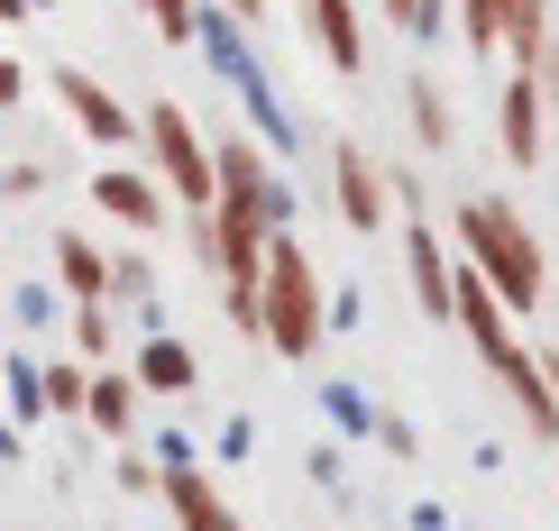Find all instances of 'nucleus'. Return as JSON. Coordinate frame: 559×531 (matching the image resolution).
I'll use <instances>...</instances> for the list:
<instances>
[{
	"mask_svg": "<svg viewBox=\"0 0 559 531\" xmlns=\"http://www.w3.org/2000/svg\"><path fill=\"white\" fill-rule=\"evenodd\" d=\"M504 166H514V174H532V166H542V83H532V74H514V83H504Z\"/></svg>",
	"mask_w": 559,
	"mask_h": 531,
	"instance_id": "f8f14e48",
	"label": "nucleus"
},
{
	"mask_svg": "<svg viewBox=\"0 0 559 531\" xmlns=\"http://www.w3.org/2000/svg\"><path fill=\"white\" fill-rule=\"evenodd\" d=\"M56 285L74 303H110V248L92 229H56Z\"/></svg>",
	"mask_w": 559,
	"mask_h": 531,
	"instance_id": "9b49d317",
	"label": "nucleus"
},
{
	"mask_svg": "<svg viewBox=\"0 0 559 531\" xmlns=\"http://www.w3.org/2000/svg\"><path fill=\"white\" fill-rule=\"evenodd\" d=\"M138 10L156 19V37H166V46H193V10H202V0H138Z\"/></svg>",
	"mask_w": 559,
	"mask_h": 531,
	"instance_id": "6ab92c4d",
	"label": "nucleus"
},
{
	"mask_svg": "<svg viewBox=\"0 0 559 531\" xmlns=\"http://www.w3.org/2000/svg\"><path fill=\"white\" fill-rule=\"evenodd\" d=\"M459 37H468V56L504 46V0H459Z\"/></svg>",
	"mask_w": 559,
	"mask_h": 531,
	"instance_id": "f3484780",
	"label": "nucleus"
},
{
	"mask_svg": "<svg viewBox=\"0 0 559 531\" xmlns=\"http://www.w3.org/2000/svg\"><path fill=\"white\" fill-rule=\"evenodd\" d=\"M64 330H74V358L83 366H110V303H74Z\"/></svg>",
	"mask_w": 559,
	"mask_h": 531,
	"instance_id": "dca6fc26",
	"label": "nucleus"
},
{
	"mask_svg": "<svg viewBox=\"0 0 559 531\" xmlns=\"http://www.w3.org/2000/svg\"><path fill=\"white\" fill-rule=\"evenodd\" d=\"M504 46H514V74H542V56H550V0H504Z\"/></svg>",
	"mask_w": 559,
	"mask_h": 531,
	"instance_id": "ddd939ff",
	"label": "nucleus"
},
{
	"mask_svg": "<svg viewBox=\"0 0 559 531\" xmlns=\"http://www.w3.org/2000/svg\"><path fill=\"white\" fill-rule=\"evenodd\" d=\"M258 339L275 358H321V266L294 229H266V275H258Z\"/></svg>",
	"mask_w": 559,
	"mask_h": 531,
	"instance_id": "f03ea898",
	"label": "nucleus"
},
{
	"mask_svg": "<svg viewBox=\"0 0 559 531\" xmlns=\"http://www.w3.org/2000/svg\"><path fill=\"white\" fill-rule=\"evenodd\" d=\"M0 458H19V431H10V422H0Z\"/></svg>",
	"mask_w": 559,
	"mask_h": 531,
	"instance_id": "c85d7f7f",
	"label": "nucleus"
},
{
	"mask_svg": "<svg viewBox=\"0 0 559 531\" xmlns=\"http://www.w3.org/2000/svg\"><path fill=\"white\" fill-rule=\"evenodd\" d=\"M331 183H340V220L358 229V239H377V229L394 220V193H385V166L358 147V137H340L331 147Z\"/></svg>",
	"mask_w": 559,
	"mask_h": 531,
	"instance_id": "20e7f679",
	"label": "nucleus"
},
{
	"mask_svg": "<svg viewBox=\"0 0 559 531\" xmlns=\"http://www.w3.org/2000/svg\"><path fill=\"white\" fill-rule=\"evenodd\" d=\"M129 376H138V395H147V403H175V395H193L202 358L183 349V330H147V339H138V366H129Z\"/></svg>",
	"mask_w": 559,
	"mask_h": 531,
	"instance_id": "1a4fd4ad",
	"label": "nucleus"
},
{
	"mask_svg": "<svg viewBox=\"0 0 559 531\" xmlns=\"http://www.w3.org/2000/svg\"><path fill=\"white\" fill-rule=\"evenodd\" d=\"M138 403H147V395H138L129 366H92V385H83V422L102 431V441H129V431H138Z\"/></svg>",
	"mask_w": 559,
	"mask_h": 531,
	"instance_id": "9d476101",
	"label": "nucleus"
},
{
	"mask_svg": "<svg viewBox=\"0 0 559 531\" xmlns=\"http://www.w3.org/2000/svg\"><path fill=\"white\" fill-rule=\"evenodd\" d=\"M377 10H385V19H394V28H404V37H413V0H377Z\"/></svg>",
	"mask_w": 559,
	"mask_h": 531,
	"instance_id": "cd10ccee",
	"label": "nucleus"
},
{
	"mask_svg": "<svg viewBox=\"0 0 559 531\" xmlns=\"http://www.w3.org/2000/svg\"><path fill=\"white\" fill-rule=\"evenodd\" d=\"M321 403H331V422H340V431H377V412H367L358 385H340V376H331V385H321Z\"/></svg>",
	"mask_w": 559,
	"mask_h": 531,
	"instance_id": "aec40b11",
	"label": "nucleus"
},
{
	"mask_svg": "<svg viewBox=\"0 0 559 531\" xmlns=\"http://www.w3.org/2000/svg\"><path fill=\"white\" fill-rule=\"evenodd\" d=\"M56 101L74 110V129L92 137V147H129L138 137V110H120V92H110L102 74H83V64H56Z\"/></svg>",
	"mask_w": 559,
	"mask_h": 531,
	"instance_id": "39448f33",
	"label": "nucleus"
},
{
	"mask_svg": "<svg viewBox=\"0 0 559 531\" xmlns=\"http://www.w3.org/2000/svg\"><path fill=\"white\" fill-rule=\"evenodd\" d=\"M413 531H450V514L440 504H413Z\"/></svg>",
	"mask_w": 559,
	"mask_h": 531,
	"instance_id": "bb28decb",
	"label": "nucleus"
},
{
	"mask_svg": "<svg viewBox=\"0 0 559 531\" xmlns=\"http://www.w3.org/2000/svg\"><path fill=\"white\" fill-rule=\"evenodd\" d=\"M28 10H56V0H28Z\"/></svg>",
	"mask_w": 559,
	"mask_h": 531,
	"instance_id": "7c9ffc66",
	"label": "nucleus"
},
{
	"mask_svg": "<svg viewBox=\"0 0 559 531\" xmlns=\"http://www.w3.org/2000/svg\"><path fill=\"white\" fill-rule=\"evenodd\" d=\"M0 193H19V202L46 193V166H37V156H28V166H10V174H0Z\"/></svg>",
	"mask_w": 559,
	"mask_h": 531,
	"instance_id": "393cba45",
	"label": "nucleus"
},
{
	"mask_svg": "<svg viewBox=\"0 0 559 531\" xmlns=\"http://www.w3.org/2000/svg\"><path fill=\"white\" fill-rule=\"evenodd\" d=\"M83 385H92L83 358H37V395H46V412H83Z\"/></svg>",
	"mask_w": 559,
	"mask_h": 531,
	"instance_id": "2eb2a0df",
	"label": "nucleus"
},
{
	"mask_svg": "<svg viewBox=\"0 0 559 531\" xmlns=\"http://www.w3.org/2000/svg\"><path fill=\"white\" fill-rule=\"evenodd\" d=\"M248 449H258V422H248V412H229V422H221V441H212V458H221V468H239ZM221 468H212V476H221Z\"/></svg>",
	"mask_w": 559,
	"mask_h": 531,
	"instance_id": "412c9836",
	"label": "nucleus"
},
{
	"mask_svg": "<svg viewBox=\"0 0 559 531\" xmlns=\"http://www.w3.org/2000/svg\"><path fill=\"white\" fill-rule=\"evenodd\" d=\"M450 257H459V266H477L514 321H523V312H542L550 266H542V239H532V220L514 212V202H496V193L459 202V212H450Z\"/></svg>",
	"mask_w": 559,
	"mask_h": 531,
	"instance_id": "f257e3e1",
	"label": "nucleus"
},
{
	"mask_svg": "<svg viewBox=\"0 0 559 531\" xmlns=\"http://www.w3.org/2000/svg\"><path fill=\"white\" fill-rule=\"evenodd\" d=\"M110 293H156V266L147 257H110Z\"/></svg>",
	"mask_w": 559,
	"mask_h": 531,
	"instance_id": "5701e85b",
	"label": "nucleus"
},
{
	"mask_svg": "<svg viewBox=\"0 0 559 531\" xmlns=\"http://www.w3.org/2000/svg\"><path fill=\"white\" fill-rule=\"evenodd\" d=\"M19 101H28V64L0 56V110H19Z\"/></svg>",
	"mask_w": 559,
	"mask_h": 531,
	"instance_id": "b1692460",
	"label": "nucleus"
},
{
	"mask_svg": "<svg viewBox=\"0 0 559 531\" xmlns=\"http://www.w3.org/2000/svg\"><path fill=\"white\" fill-rule=\"evenodd\" d=\"M404 110H413V137H423V147H450V92H440L431 74L404 83Z\"/></svg>",
	"mask_w": 559,
	"mask_h": 531,
	"instance_id": "4468645a",
	"label": "nucleus"
},
{
	"mask_svg": "<svg viewBox=\"0 0 559 531\" xmlns=\"http://www.w3.org/2000/svg\"><path fill=\"white\" fill-rule=\"evenodd\" d=\"M92 202H102L120 229H138V239H156L166 212H175V193H166L156 174H138V166H102V174H92Z\"/></svg>",
	"mask_w": 559,
	"mask_h": 531,
	"instance_id": "423d86ee",
	"label": "nucleus"
},
{
	"mask_svg": "<svg viewBox=\"0 0 559 531\" xmlns=\"http://www.w3.org/2000/svg\"><path fill=\"white\" fill-rule=\"evenodd\" d=\"M486 376H496L504 395H514V412H523L532 431H542V441H559V385H550V366L532 358L523 339H514V349H504V358H486Z\"/></svg>",
	"mask_w": 559,
	"mask_h": 531,
	"instance_id": "6e6552de",
	"label": "nucleus"
},
{
	"mask_svg": "<svg viewBox=\"0 0 559 531\" xmlns=\"http://www.w3.org/2000/svg\"><path fill=\"white\" fill-rule=\"evenodd\" d=\"M10 422H46V395H37V358H28V349L10 358Z\"/></svg>",
	"mask_w": 559,
	"mask_h": 531,
	"instance_id": "a211bd4d",
	"label": "nucleus"
},
{
	"mask_svg": "<svg viewBox=\"0 0 559 531\" xmlns=\"http://www.w3.org/2000/svg\"><path fill=\"white\" fill-rule=\"evenodd\" d=\"M138 137L156 147V183L202 220V212H212V137L193 129V110H183V101H147V110H138Z\"/></svg>",
	"mask_w": 559,
	"mask_h": 531,
	"instance_id": "7ed1b4c3",
	"label": "nucleus"
},
{
	"mask_svg": "<svg viewBox=\"0 0 559 531\" xmlns=\"http://www.w3.org/2000/svg\"><path fill=\"white\" fill-rule=\"evenodd\" d=\"M542 366H550V385H559V358H542Z\"/></svg>",
	"mask_w": 559,
	"mask_h": 531,
	"instance_id": "c756f323",
	"label": "nucleus"
},
{
	"mask_svg": "<svg viewBox=\"0 0 559 531\" xmlns=\"http://www.w3.org/2000/svg\"><path fill=\"white\" fill-rule=\"evenodd\" d=\"M377 441H385L394 458H423V431H413L404 412H377Z\"/></svg>",
	"mask_w": 559,
	"mask_h": 531,
	"instance_id": "4be33fe9",
	"label": "nucleus"
},
{
	"mask_svg": "<svg viewBox=\"0 0 559 531\" xmlns=\"http://www.w3.org/2000/svg\"><path fill=\"white\" fill-rule=\"evenodd\" d=\"M156 495H166V514H175V531H248L239 514H229L221 476L202 468V458H193V468H166V476H156Z\"/></svg>",
	"mask_w": 559,
	"mask_h": 531,
	"instance_id": "0eeeda50",
	"label": "nucleus"
},
{
	"mask_svg": "<svg viewBox=\"0 0 559 531\" xmlns=\"http://www.w3.org/2000/svg\"><path fill=\"white\" fill-rule=\"evenodd\" d=\"M450 28V0H413V37H440Z\"/></svg>",
	"mask_w": 559,
	"mask_h": 531,
	"instance_id": "a878e982",
	"label": "nucleus"
}]
</instances>
